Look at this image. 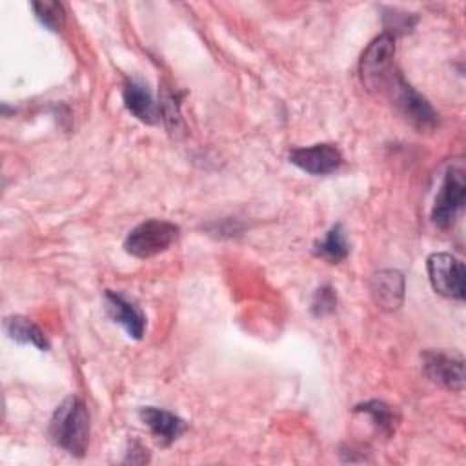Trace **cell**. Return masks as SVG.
<instances>
[{
	"label": "cell",
	"instance_id": "cell-5",
	"mask_svg": "<svg viewBox=\"0 0 466 466\" xmlns=\"http://www.w3.org/2000/svg\"><path fill=\"white\" fill-rule=\"evenodd\" d=\"M466 200V180L461 167H450L442 180V186L435 197L431 209V220L435 226L446 229L450 228L457 215L462 211Z\"/></svg>",
	"mask_w": 466,
	"mask_h": 466
},
{
	"label": "cell",
	"instance_id": "cell-3",
	"mask_svg": "<svg viewBox=\"0 0 466 466\" xmlns=\"http://www.w3.org/2000/svg\"><path fill=\"white\" fill-rule=\"evenodd\" d=\"M178 237V226L167 220H146L133 228L126 240L124 249L137 257V258H147L155 257L162 251H166Z\"/></svg>",
	"mask_w": 466,
	"mask_h": 466
},
{
	"label": "cell",
	"instance_id": "cell-6",
	"mask_svg": "<svg viewBox=\"0 0 466 466\" xmlns=\"http://www.w3.org/2000/svg\"><path fill=\"white\" fill-rule=\"evenodd\" d=\"M431 288L448 299L464 300V266L450 253H431L426 260Z\"/></svg>",
	"mask_w": 466,
	"mask_h": 466
},
{
	"label": "cell",
	"instance_id": "cell-4",
	"mask_svg": "<svg viewBox=\"0 0 466 466\" xmlns=\"http://www.w3.org/2000/svg\"><path fill=\"white\" fill-rule=\"evenodd\" d=\"M395 56V36L382 33L366 47L359 62L360 80L368 89H380L391 76Z\"/></svg>",
	"mask_w": 466,
	"mask_h": 466
},
{
	"label": "cell",
	"instance_id": "cell-2",
	"mask_svg": "<svg viewBox=\"0 0 466 466\" xmlns=\"http://www.w3.org/2000/svg\"><path fill=\"white\" fill-rule=\"evenodd\" d=\"M390 98L395 106V109L399 111V115L417 131H431L437 127L439 124V115L437 111L431 107V104L419 95L406 80L404 76L395 71L391 73V76L388 78L386 86Z\"/></svg>",
	"mask_w": 466,
	"mask_h": 466
},
{
	"label": "cell",
	"instance_id": "cell-16",
	"mask_svg": "<svg viewBox=\"0 0 466 466\" xmlns=\"http://www.w3.org/2000/svg\"><path fill=\"white\" fill-rule=\"evenodd\" d=\"M31 9L36 16V20L51 29V31H60L64 22H66V11H64V5L60 2H33L31 4Z\"/></svg>",
	"mask_w": 466,
	"mask_h": 466
},
{
	"label": "cell",
	"instance_id": "cell-11",
	"mask_svg": "<svg viewBox=\"0 0 466 466\" xmlns=\"http://www.w3.org/2000/svg\"><path fill=\"white\" fill-rule=\"evenodd\" d=\"M122 98H124L126 109L138 120L146 124H155L158 120V106L149 87L144 82L137 78L126 80L122 89Z\"/></svg>",
	"mask_w": 466,
	"mask_h": 466
},
{
	"label": "cell",
	"instance_id": "cell-17",
	"mask_svg": "<svg viewBox=\"0 0 466 466\" xmlns=\"http://www.w3.org/2000/svg\"><path fill=\"white\" fill-rule=\"evenodd\" d=\"M337 308V295L331 286H322L315 291L311 300V313L315 317H326L331 315Z\"/></svg>",
	"mask_w": 466,
	"mask_h": 466
},
{
	"label": "cell",
	"instance_id": "cell-18",
	"mask_svg": "<svg viewBox=\"0 0 466 466\" xmlns=\"http://www.w3.org/2000/svg\"><path fill=\"white\" fill-rule=\"evenodd\" d=\"M382 22H384V27H386V33L395 36V35H404V33H410L417 22V16L415 15H410V13H397V11H391L388 15L382 16Z\"/></svg>",
	"mask_w": 466,
	"mask_h": 466
},
{
	"label": "cell",
	"instance_id": "cell-14",
	"mask_svg": "<svg viewBox=\"0 0 466 466\" xmlns=\"http://www.w3.org/2000/svg\"><path fill=\"white\" fill-rule=\"evenodd\" d=\"M355 411L366 413L371 419L373 426L386 437H390L399 424V413L390 404H386L382 400L362 402V404L355 406Z\"/></svg>",
	"mask_w": 466,
	"mask_h": 466
},
{
	"label": "cell",
	"instance_id": "cell-1",
	"mask_svg": "<svg viewBox=\"0 0 466 466\" xmlns=\"http://www.w3.org/2000/svg\"><path fill=\"white\" fill-rule=\"evenodd\" d=\"M49 435L56 446L82 457L89 444V413L86 404L71 395L62 400L49 420Z\"/></svg>",
	"mask_w": 466,
	"mask_h": 466
},
{
	"label": "cell",
	"instance_id": "cell-15",
	"mask_svg": "<svg viewBox=\"0 0 466 466\" xmlns=\"http://www.w3.org/2000/svg\"><path fill=\"white\" fill-rule=\"evenodd\" d=\"M315 253L322 258H326L331 264H337L344 260L350 253V244L346 238V231L342 224H335L324 237V240L315 244Z\"/></svg>",
	"mask_w": 466,
	"mask_h": 466
},
{
	"label": "cell",
	"instance_id": "cell-10",
	"mask_svg": "<svg viewBox=\"0 0 466 466\" xmlns=\"http://www.w3.org/2000/svg\"><path fill=\"white\" fill-rule=\"evenodd\" d=\"M370 291L380 309H399L404 300V277L397 269H380L371 275Z\"/></svg>",
	"mask_w": 466,
	"mask_h": 466
},
{
	"label": "cell",
	"instance_id": "cell-9",
	"mask_svg": "<svg viewBox=\"0 0 466 466\" xmlns=\"http://www.w3.org/2000/svg\"><path fill=\"white\" fill-rule=\"evenodd\" d=\"M106 309L107 315L118 322L129 337L133 339H142L144 329H146V317L142 309L129 300L124 293L120 291H106Z\"/></svg>",
	"mask_w": 466,
	"mask_h": 466
},
{
	"label": "cell",
	"instance_id": "cell-8",
	"mask_svg": "<svg viewBox=\"0 0 466 466\" xmlns=\"http://www.w3.org/2000/svg\"><path fill=\"white\" fill-rule=\"evenodd\" d=\"M289 162L309 175H331L342 166V153L335 144H313L293 149Z\"/></svg>",
	"mask_w": 466,
	"mask_h": 466
},
{
	"label": "cell",
	"instance_id": "cell-12",
	"mask_svg": "<svg viewBox=\"0 0 466 466\" xmlns=\"http://www.w3.org/2000/svg\"><path fill=\"white\" fill-rule=\"evenodd\" d=\"M138 415H140L142 422L151 430V433L164 444H171L186 430V422L180 417H177L175 413L166 411L162 408L146 406V408H140Z\"/></svg>",
	"mask_w": 466,
	"mask_h": 466
},
{
	"label": "cell",
	"instance_id": "cell-13",
	"mask_svg": "<svg viewBox=\"0 0 466 466\" xmlns=\"http://www.w3.org/2000/svg\"><path fill=\"white\" fill-rule=\"evenodd\" d=\"M4 328H5L7 335L20 344H31V346L38 348L40 351L49 350V342H47L44 331L35 322H31L27 317H22V315L7 317L4 322Z\"/></svg>",
	"mask_w": 466,
	"mask_h": 466
},
{
	"label": "cell",
	"instance_id": "cell-7",
	"mask_svg": "<svg viewBox=\"0 0 466 466\" xmlns=\"http://www.w3.org/2000/svg\"><path fill=\"white\" fill-rule=\"evenodd\" d=\"M422 370L430 380L441 384L442 388H448L451 391H462L464 388L462 357L431 350L422 355Z\"/></svg>",
	"mask_w": 466,
	"mask_h": 466
}]
</instances>
